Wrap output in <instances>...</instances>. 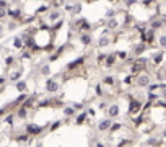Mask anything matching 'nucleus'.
Segmentation results:
<instances>
[{"label": "nucleus", "mask_w": 166, "mask_h": 147, "mask_svg": "<svg viewBox=\"0 0 166 147\" xmlns=\"http://www.w3.org/2000/svg\"><path fill=\"white\" fill-rule=\"evenodd\" d=\"M148 62H150V61H148L147 57H137L135 62L130 65V72H132V75H139V74H142V72H147Z\"/></svg>", "instance_id": "nucleus-1"}, {"label": "nucleus", "mask_w": 166, "mask_h": 147, "mask_svg": "<svg viewBox=\"0 0 166 147\" xmlns=\"http://www.w3.org/2000/svg\"><path fill=\"white\" fill-rule=\"evenodd\" d=\"M142 101L140 100H137V98H134V97H130L129 98V110H127V113L130 116H134V115H139V113H142Z\"/></svg>", "instance_id": "nucleus-2"}, {"label": "nucleus", "mask_w": 166, "mask_h": 147, "mask_svg": "<svg viewBox=\"0 0 166 147\" xmlns=\"http://www.w3.org/2000/svg\"><path fill=\"white\" fill-rule=\"evenodd\" d=\"M152 83V78L147 72H142L139 75H135V85L140 88H148V85Z\"/></svg>", "instance_id": "nucleus-3"}, {"label": "nucleus", "mask_w": 166, "mask_h": 147, "mask_svg": "<svg viewBox=\"0 0 166 147\" xmlns=\"http://www.w3.org/2000/svg\"><path fill=\"white\" fill-rule=\"evenodd\" d=\"M85 62H87V57H85V56H80V57H77L75 61L68 62L67 67H65V70L67 72H75L77 69H80V67L85 65Z\"/></svg>", "instance_id": "nucleus-4"}, {"label": "nucleus", "mask_w": 166, "mask_h": 147, "mask_svg": "<svg viewBox=\"0 0 166 147\" xmlns=\"http://www.w3.org/2000/svg\"><path fill=\"white\" fill-rule=\"evenodd\" d=\"M117 64V51H112V52H107V57L104 61V65L106 69H112V67H116Z\"/></svg>", "instance_id": "nucleus-5"}, {"label": "nucleus", "mask_w": 166, "mask_h": 147, "mask_svg": "<svg viewBox=\"0 0 166 147\" xmlns=\"http://www.w3.org/2000/svg\"><path fill=\"white\" fill-rule=\"evenodd\" d=\"M163 61H164V51H163V49L155 51V52L152 54V64L155 65V67L163 65Z\"/></svg>", "instance_id": "nucleus-6"}, {"label": "nucleus", "mask_w": 166, "mask_h": 147, "mask_svg": "<svg viewBox=\"0 0 166 147\" xmlns=\"http://www.w3.org/2000/svg\"><path fill=\"white\" fill-rule=\"evenodd\" d=\"M59 88H60V83L57 82L55 78H47V80H46V92L57 93V92H59Z\"/></svg>", "instance_id": "nucleus-7"}, {"label": "nucleus", "mask_w": 166, "mask_h": 147, "mask_svg": "<svg viewBox=\"0 0 166 147\" xmlns=\"http://www.w3.org/2000/svg\"><path fill=\"white\" fill-rule=\"evenodd\" d=\"M62 20V12L59 8H51L47 12V21H51V23H55V21Z\"/></svg>", "instance_id": "nucleus-8"}, {"label": "nucleus", "mask_w": 166, "mask_h": 147, "mask_svg": "<svg viewBox=\"0 0 166 147\" xmlns=\"http://www.w3.org/2000/svg\"><path fill=\"white\" fill-rule=\"evenodd\" d=\"M78 38H80L82 46H85V48H88V46L93 44V35H91V33H80Z\"/></svg>", "instance_id": "nucleus-9"}, {"label": "nucleus", "mask_w": 166, "mask_h": 147, "mask_svg": "<svg viewBox=\"0 0 166 147\" xmlns=\"http://www.w3.org/2000/svg\"><path fill=\"white\" fill-rule=\"evenodd\" d=\"M106 30H109V31H117L119 28H121V20H117V16L116 18H109V20H106Z\"/></svg>", "instance_id": "nucleus-10"}, {"label": "nucleus", "mask_w": 166, "mask_h": 147, "mask_svg": "<svg viewBox=\"0 0 166 147\" xmlns=\"http://www.w3.org/2000/svg\"><path fill=\"white\" fill-rule=\"evenodd\" d=\"M111 126H112V120L111 118H104V120H101L98 123V131L99 132H107L111 129Z\"/></svg>", "instance_id": "nucleus-11"}, {"label": "nucleus", "mask_w": 166, "mask_h": 147, "mask_svg": "<svg viewBox=\"0 0 166 147\" xmlns=\"http://www.w3.org/2000/svg\"><path fill=\"white\" fill-rule=\"evenodd\" d=\"M44 131V128L43 126H38V124H26V132L30 134V136H39Z\"/></svg>", "instance_id": "nucleus-12"}, {"label": "nucleus", "mask_w": 166, "mask_h": 147, "mask_svg": "<svg viewBox=\"0 0 166 147\" xmlns=\"http://www.w3.org/2000/svg\"><path fill=\"white\" fill-rule=\"evenodd\" d=\"M119 115H121V106L117 103H111L109 108H107V116L112 120V118H117Z\"/></svg>", "instance_id": "nucleus-13"}, {"label": "nucleus", "mask_w": 166, "mask_h": 147, "mask_svg": "<svg viewBox=\"0 0 166 147\" xmlns=\"http://www.w3.org/2000/svg\"><path fill=\"white\" fill-rule=\"evenodd\" d=\"M147 49H148V46H147V44H144V43H140V41H139V43H137L135 46H134V49H132V54L135 56V57H140V56L144 54Z\"/></svg>", "instance_id": "nucleus-14"}, {"label": "nucleus", "mask_w": 166, "mask_h": 147, "mask_svg": "<svg viewBox=\"0 0 166 147\" xmlns=\"http://www.w3.org/2000/svg\"><path fill=\"white\" fill-rule=\"evenodd\" d=\"M114 41V39H111L107 35H101L99 38H98V48L99 49H103V48H107L109 44Z\"/></svg>", "instance_id": "nucleus-15"}, {"label": "nucleus", "mask_w": 166, "mask_h": 147, "mask_svg": "<svg viewBox=\"0 0 166 147\" xmlns=\"http://www.w3.org/2000/svg\"><path fill=\"white\" fill-rule=\"evenodd\" d=\"M91 30H93V25H91V21L85 18V20L82 21V25H80V28H78V35H80V33H91Z\"/></svg>", "instance_id": "nucleus-16"}, {"label": "nucleus", "mask_w": 166, "mask_h": 147, "mask_svg": "<svg viewBox=\"0 0 166 147\" xmlns=\"http://www.w3.org/2000/svg\"><path fill=\"white\" fill-rule=\"evenodd\" d=\"M156 78L160 82H166V64L164 65H160L156 69Z\"/></svg>", "instance_id": "nucleus-17"}, {"label": "nucleus", "mask_w": 166, "mask_h": 147, "mask_svg": "<svg viewBox=\"0 0 166 147\" xmlns=\"http://www.w3.org/2000/svg\"><path fill=\"white\" fill-rule=\"evenodd\" d=\"M116 77L114 75H106V77H103V80H101V83L103 85H107V87H116Z\"/></svg>", "instance_id": "nucleus-18"}, {"label": "nucleus", "mask_w": 166, "mask_h": 147, "mask_svg": "<svg viewBox=\"0 0 166 147\" xmlns=\"http://www.w3.org/2000/svg\"><path fill=\"white\" fill-rule=\"evenodd\" d=\"M8 16H10V18L11 20H21L23 18V12H21V10L20 8H15V10H8Z\"/></svg>", "instance_id": "nucleus-19"}, {"label": "nucleus", "mask_w": 166, "mask_h": 147, "mask_svg": "<svg viewBox=\"0 0 166 147\" xmlns=\"http://www.w3.org/2000/svg\"><path fill=\"white\" fill-rule=\"evenodd\" d=\"M87 121H88V113L87 111L80 113V115H77V118H75V124H77V126H82V124L87 123Z\"/></svg>", "instance_id": "nucleus-20"}, {"label": "nucleus", "mask_w": 166, "mask_h": 147, "mask_svg": "<svg viewBox=\"0 0 166 147\" xmlns=\"http://www.w3.org/2000/svg\"><path fill=\"white\" fill-rule=\"evenodd\" d=\"M82 10H83V2H82V0H77V2H73V13H72V15H75V16L82 15Z\"/></svg>", "instance_id": "nucleus-21"}, {"label": "nucleus", "mask_w": 166, "mask_h": 147, "mask_svg": "<svg viewBox=\"0 0 166 147\" xmlns=\"http://www.w3.org/2000/svg\"><path fill=\"white\" fill-rule=\"evenodd\" d=\"M34 103H36V97H28V98L21 103V106H25V108L30 110V108H33V106H34Z\"/></svg>", "instance_id": "nucleus-22"}, {"label": "nucleus", "mask_w": 166, "mask_h": 147, "mask_svg": "<svg viewBox=\"0 0 166 147\" xmlns=\"http://www.w3.org/2000/svg\"><path fill=\"white\" fill-rule=\"evenodd\" d=\"M77 115V111H75V108L70 105V106H64V116H67V118H73Z\"/></svg>", "instance_id": "nucleus-23"}, {"label": "nucleus", "mask_w": 166, "mask_h": 147, "mask_svg": "<svg viewBox=\"0 0 166 147\" xmlns=\"http://www.w3.org/2000/svg\"><path fill=\"white\" fill-rule=\"evenodd\" d=\"M156 43H158V46L161 48L163 51H166V31H163L161 35L158 36V41Z\"/></svg>", "instance_id": "nucleus-24"}, {"label": "nucleus", "mask_w": 166, "mask_h": 147, "mask_svg": "<svg viewBox=\"0 0 166 147\" xmlns=\"http://www.w3.org/2000/svg\"><path fill=\"white\" fill-rule=\"evenodd\" d=\"M122 2H124V7L127 10L137 7V5H140V0H122Z\"/></svg>", "instance_id": "nucleus-25"}, {"label": "nucleus", "mask_w": 166, "mask_h": 147, "mask_svg": "<svg viewBox=\"0 0 166 147\" xmlns=\"http://www.w3.org/2000/svg\"><path fill=\"white\" fill-rule=\"evenodd\" d=\"M16 90H18L20 93H25L26 90H28V83H26V80H18V82H16Z\"/></svg>", "instance_id": "nucleus-26"}, {"label": "nucleus", "mask_w": 166, "mask_h": 147, "mask_svg": "<svg viewBox=\"0 0 166 147\" xmlns=\"http://www.w3.org/2000/svg\"><path fill=\"white\" fill-rule=\"evenodd\" d=\"M106 57H107V52H98V54H96V64H98V65H104Z\"/></svg>", "instance_id": "nucleus-27"}, {"label": "nucleus", "mask_w": 166, "mask_h": 147, "mask_svg": "<svg viewBox=\"0 0 166 147\" xmlns=\"http://www.w3.org/2000/svg\"><path fill=\"white\" fill-rule=\"evenodd\" d=\"M16 116H18L20 120H26V118H28V108H25V106H20L18 111H16Z\"/></svg>", "instance_id": "nucleus-28"}, {"label": "nucleus", "mask_w": 166, "mask_h": 147, "mask_svg": "<svg viewBox=\"0 0 166 147\" xmlns=\"http://www.w3.org/2000/svg\"><path fill=\"white\" fill-rule=\"evenodd\" d=\"M39 74H41V75H44V77H49V75H51V65H49V64H43L41 69H39Z\"/></svg>", "instance_id": "nucleus-29"}, {"label": "nucleus", "mask_w": 166, "mask_h": 147, "mask_svg": "<svg viewBox=\"0 0 166 147\" xmlns=\"http://www.w3.org/2000/svg\"><path fill=\"white\" fill-rule=\"evenodd\" d=\"M117 15H119V12H117V8H116V7L107 8V10H106V18H107V20H109V18H116Z\"/></svg>", "instance_id": "nucleus-30"}, {"label": "nucleus", "mask_w": 166, "mask_h": 147, "mask_svg": "<svg viewBox=\"0 0 166 147\" xmlns=\"http://www.w3.org/2000/svg\"><path fill=\"white\" fill-rule=\"evenodd\" d=\"M13 46H15L16 49H21L23 46H25V39H23V38H18V36L13 38Z\"/></svg>", "instance_id": "nucleus-31"}, {"label": "nucleus", "mask_w": 166, "mask_h": 147, "mask_svg": "<svg viewBox=\"0 0 166 147\" xmlns=\"http://www.w3.org/2000/svg\"><path fill=\"white\" fill-rule=\"evenodd\" d=\"M20 77H21V70H13V72H10V75H8V78L13 82H18Z\"/></svg>", "instance_id": "nucleus-32"}, {"label": "nucleus", "mask_w": 166, "mask_h": 147, "mask_svg": "<svg viewBox=\"0 0 166 147\" xmlns=\"http://www.w3.org/2000/svg\"><path fill=\"white\" fill-rule=\"evenodd\" d=\"M62 25H64V18H62V20H59V21H55V23H54V26L51 28V31H52V33L59 31L60 28H62Z\"/></svg>", "instance_id": "nucleus-33"}, {"label": "nucleus", "mask_w": 166, "mask_h": 147, "mask_svg": "<svg viewBox=\"0 0 166 147\" xmlns=\"http://www.w3.org/2000/svg\"><path fill=\"white\" fill-rule=\"evenodd\" d=\"M148 145H152V147H158L160 144H161V141L160 139H156V137H152V139H148V142H147Z\"/></svg>", "instance_id": "nucleus-34"}, {"label": "nucleus", "mask_w": 166, "mask_h": 147, "mask_svg": "<svg viewBox=\"0 0 166 147\" xmlns=\"http://www.w3.org/2000/svg\"><path fill=\"white\" fill-rule=\"evenodd\" d=\"M109 101H107V100H101L99 101V105H98V110H107V108H109Z\"/></svg>", "instance_id": "nucleus-35"}, {"label": "nucleus", "mask_w": 166, "mask_h": 147, "mask_svg": "<svg viewBox=\"0 0 166 147\" xmlns=\"http://www.w3.org/2000/svg\"><path fill=\"white\" fill-rule=\"evenodd\" d=\"M121 129H122V124L121 123H112V126H111L109 131L111 132H117V131H121Z\"/></svg>", "instance_id": "nucleus-36"}, {"label": "nucleus", "mask_w": 166, "mask_h": 147, "mask_svg": "<svg viewBox=\"0 0 166 147\" xmlns=\"http://www.w3.org/2000/svg\"><path fill=\"white\" fill-rule=\"evenodd\" d=\"M127 57H129V52H127V51H117V59L125 61Z\"/></svg>", "instance_id": "nucleus-37"}, {"label": "nucleus", "mask_w": 166, "mask_h": 147, "mask_svg": "<svg viewBox=\"0 0 166 147\" xmlns=\"http://www.w3.org/2000/svg\"><path fill=\"white\" fill-rule=\"evenodd\" d=\"M96 97H104V90H103V83L96 85Z\"/></svg>", "instance_id": "nucleus-38"}, {"label": "nucleus", "mask_w": 166, "mask_h": 147, "mask_svg": "<svg viewBox=\"0 0 166 147\" xmlns=\"http://www.w3.org/2000/svg\"><path fill=\"white\" fill-rule=\"evenodd\" d=\"M64 10H65L67 13H73V2L65 3V5H64Z\"/></svg>", "instance_id": "nucleus-39"}, {"label": "nucleus", "mask_w": 166, "mask_h": 147, "mask_svg": "<svg viewBox=\"0 0 166 147\" xmlns=\"http://www.w3.org/2000/svg\"><path fill=\"white\" fill-rule=\"evenodd\" d=\"M49 8H51L49 5H41V7L36 10V15H41L43 12H49Z\"/></svg>", "instance_id": "nucleus-40"}, {"label": "nucleus", "mask_w": 166, "mask_h": 147, "mask_svg": "<svg viewBox=\"0 0 166 147\" xmlns=\"http://www.w3.org/2000/svg\"><path fill=\"white\" fill-rule=\"evenodd\" d=\"M155 106H156V108H163V110H166V100L155 101Z\"/></svg>", "instance_id": "nucleus-41"}, {"label": "nucleus", "mask_w": 166, "mask_h": 147, "mask_svg": "<svg viewBox=\"0 0 166 147\" xmlns=\"http://www.w3.org/2000/svg\"><path fill=\"white\" fill-rule=\"evenodd\" d=\"M5 16H8V10H7V8H2V7H0V20H3Z\"/></svg>", "instance_id": "nucleus-42"}, {"label": "nucleus", "mask_w": 166, "mask_h": 147, "mask_svg": "<svg viewBox=\"0 0 166 147\" xmlns=\"http://www.w3.org/2000/svg\"><path fill=\"white\" fill-rule=\"evenodd\" d=\"M72 106L75 108V111H82L85 106H83V103H72Z\"/></svg>", "instance_id": "nucleus-43"}, {"label": "nucleus", "mask_w": 166, "mask_h": 147, "mask_svg": "<svg viewBox=\"0 0 166 147\" xmlns=\"http://www.w3.org/2000/svg\"><path fill=\"white\" fill-rule=\"evenodd\" d=\"M60 124H62V121H55V123H52V126H51V131H55V129H59Z\"/></svg>", "instance_id": "nucleus-44"}, {"label": "nucleus", "mask_w": 166, "mask_h": 147, "mask_svg": "<svg viewBox=\"0 0 166 147\" xmlns=\"http://www.w3.org/2000/svg\"><path fill=\"white\" fill-rule=\"evenodd\" d=\"M13 62H15V57H13V56H8V57L5 59V64H7V65H11Z\"/></svg>", "instance_id": "nucleus-45"}, {"label": "nucleus", "mask_w": 166, "mask_h": 147, "mask_svg": "<svg viewBox=\"0 0 166 147\" xmlns=\"http://www.w3.org/2000/svg\"><path fill=\"white\" fill-rule=\"evenodd\" d=\"M132 78H134V75H127L124 78V83L125 85H130V83H132Z\"/></svg>", "instance_id": "nucleus-46"}, {"label": "nucleus", "mask_w": 166, "mask_h": 147, "mask_svg": "<svg viewBox=\"0 0 166 147\" xmlns=\"http://www.w3.org/2000/svg\"><path fill=\"white\" fill-rule=\"evenodd\" d=\"M13 118H15V116H13V115H8V116H7V118H5V121H7V123H8V124H13Z\"/></svg>", "instance_id": "nucleus-47"}, {"label": "nucleus", "mask_w": 166, "mask_h": 147, "mask_svg": "<svg viewBox=\"0 0 166 147\" xmlns=\"http://www.w3.org/2000/svg\"><path fill=\"white\" fill-rule=\"evenodd\" d=\"M87 113H88V116H91V118H95V115H96V111H95V110H91V108H90Z\"/></svg>", "instance_id": "nucleus-48"}, {"label": "nucleus", "mask_w": 166, "mask_h": 147, "mask_svg": "<svg viewBox=\"0 0 166 147\" xmlns=\"http://www.w3.org/2000/svg\"><path fill=\"white\" fill-rule=\"evenodd\" d=\"M0 7H2V8H7V7H8V3L5 2V0H0Z\"/></svg>", "instance_id": "nucleus-49"}, {"label": "nucleus", "mask_w": 166, "mask_h": 147, "mask_svg": "<svg viewBox=\"0 0 166 147\" xmlns=\"http://www.w3.org/2000/svg\"><path fill=\"white\" fill-rule=\"evenodd\" d=\"M96 147H107V144H104V142H101V141H98V142H96Z\"/></svg>", "instance_id": "nucleus-50"}, {"label": "nucleus", "mask_w": 166, "mask_h": 147, "mask_svg": "<svg viewBox=\"0 0 166 147\" xmlns=\"http://www.w3.org/2000/svg\"><path fill=\"white\" fill-rule=\"evenodd\" d=\"M82 2H85V3H95V2H98V0H82Z\"/></svg>", "instance_id": "nucleus-51"}, {"label": "nucleus", "mask_w": 166, "mask_h": 147, "mask_svg": "<svg viewBox=\"0 0 166 147\" xmlns=\"http://www.w3.org/2000/svg\"><path fill=\"white\" fill-rule=\"evenodd\" d=\"M161 97L166 100V88H164V90H161Z\"/></svg>", "instance_id": "nucleus-52"}, {"label": "nucleus", "mask_w": 166, "mask_h": 147, "mask_svg": "<svg viewBox=\"0 0 166 147\" xmlns=\"http://www.w3.org/2000/svg\"><path fill=\"white\" fill-rule=\"evenodd\" d=\"M2 83H5V77H0V85H2Z\"/></svg>", "instance_id": "nucleus-53"}, {"label": "nucleus", "mask_w": 166, "mask_h": 147, "mask_svg": "<svg viewBox=\"0 0 166 147\" xmlns=\"http://www.w3.org/2000/svg\"><path fill=\"white\" fill-rule=\"evenodd\" d=\"M70 2H77V0H70Z\"/></svg>", "instance_id": "nucleus-54"}, {"label": "nucleus", "mask_w": 166, "mask_h": 147, "mask_svg": "<svg viewBox=\"0 0 166 147\" xmlns=\"http://www.w3.org/2000/svg\"><path fill=\"white\" fill-rule=\"evenodd\" d=\"M0 51H2V46H0Z\"/></svg>", "instance_id": "nucleus-55"}, {"label": "nucleus", "mask_w": 166, "mask_h": 147, "mask_svg": "<svg viewBox=\"0 0 166 147\" xmlns=\"http://www.w3.org/2000/svg\"><path fill=\"white\" fill-rule=\"evenodd\" d=\"M36 147H41V145H36Z\"/></svg>", "instance_id": "nucleus-56"}, {"label": "nucleus", "mask_w": 166, "mask_h": 147, "mask_svg": "<svg viewBox=\"0 0 166 147\" xmlns=\"http://www.w3.org/2000/svg\"><path fill=\"white\" fill-rule=\"evenodd\" d=\"M127 147H130V145H127Z\"/></svg>", "instance_id": "nucleus-57"}, {"label": "nucleus", "mask_w": 166, "mask_h": 147, "mask_svg": "<svg viewBox=\"0 0 166 147\" xmlns=\"http://www.w3.org/2000/svg\"><path fill=\"white\" fill-rule=\"evenodd\" d=\"M109 2H111V0H109Z\"/></svg>", "instance_id": "nucleus-58"}]
</instances>
